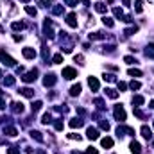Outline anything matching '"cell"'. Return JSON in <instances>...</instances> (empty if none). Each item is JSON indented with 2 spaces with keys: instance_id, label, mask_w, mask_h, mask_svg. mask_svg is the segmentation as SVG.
Segmentation results:
<instances>
[{
  "instance_id": "6da1fadb",
  "label": "cell",
  "mask_w": 154,
  "mask_h": 154,
  "mask_svg": "<svg viewBox=\"0 0 154 154\" xmlns=\"http://www.w3.org/2000/svg\"><path fill=\"white\" fill-rule=\"evenodd\" d=\"M0 61H2L6 66H15V65H16V61L9 56V54H6L4 50H0Z\"/></svg>"
},
{
  "instance_id": "7a4b0ae2",
  "label": "cell",
  "mask_w": 154,
  "mask_h": 154,
  "mask_svg": "<svg viewBox=\"0 0 154 154\" xmlns=\"http://www.w3.org/2000/svg\"><path fill=\"white\" fill-rule=\"evenodd\" d=\"M113 115H115V118L118 122H124L126 120V109L122 106H115V109H113Z\"/></svg>"
},
{
  "instance_id": "3957f363",
  "label": "cell",
  "mask_w": 154,
  "mask_h": 154,
  "mask_svg": "<svg viewBox=\"0 0 154 154\" xmlns=\"http://www.w3.org/2000/svg\"><path fill=\"white\" fill-rule=\"evenodd\" d=\"M36 77H38V70L34 68V70H30V72H27V74H23L22 75V79L25 81V83H34L36 81Z\"/></svg>"
},
{
  "instance_id": "277c9868",
  "label": "cell",
  "mask_w": 154,
  "mask_h": 154,
  "mask_svg": "<svg viewBox=\"0 0 154 154\" xmlns=\"http://www.w3.org/2000/svg\"><path fill=\"white\" fill-rule=\"evenodd\" d=\"M63 77H65V79H75V77H77V70L72 68V66L63 68Z\"/></svg>"
},
{
  "instance_id": "5b68a950",
  "label": "cell",
  "mask_w": 154,
  "mask_h": 154,
  "mask_svg": "<svg viewBox=\"0 0 154 154\" xmlns=\"http://www.w3.org/2000/svg\"><path fill=\"white\" fill-rule=\"evenodd\" d=\"M56 81H57V79H56V75H54V74H47V75H45V79H43V84L48 88V86H54V84H56Z\"/></svg>"
},
{
  "instance_id": "8992f818",
  "label": "cell",
  "mask_w": 154,
  "mask_h": 154,
  "mask_svg": "<svg viewBox=\"0 0 154 154\" xmlns=\"http://www.w3.org/2000/svg\"><path fill=\"white\" fill-rule=\"evenodd\" d=\"M88 86L91 88V91H99V79L97 77H88Z\"/></svg>"
},
{
  "instance_id": "52a82bcc",
  "label": "cell",
  "mask_w": 154,
  "mask_h": 154,
  "mask_svg": "<svg viewBox=\"0 0 154 154\" xmlns=\"http://www.w3.org/2000/svg\"><path fill=\"white\" fill-rule=\"evenodd\" d=\"M86 136H88V140H97V138H99V129L88 127V129H86Z\"/></svg>"
},
{
  "instance_id": "ba28073f",
  "label": "cell",
  "mask_w": 154,
  "mask_h": 154,
  "mask_svg": "<svg viewBox=\"0 0 154 154\" xmlns=\"http://www.w3.org/2000/svg\"><path fill=\"white\" fill-rule=\"evenodd\" d=\"M66 23H68L72 29L77 27V16H75V13H70V15L66 16Z\"/></svg>"
},
{
  "instance_id": "9c48e42d",
  "label": "cell",
  "mask_w": 154,
  "mask_h": 154,
  "mask_svg": "<svg viewBox=\"0 0 154 154\" xmlns=\"http://www.w3.org/2000/svg\"><path fill=\"white\" fill-rule=\"evenodd\" d=\"M23 57H25V59H34V57H36V50L30 48V47H25V48H23Z\"/></svg>"
},
{
  "instance_id": "30bf717a",
  "label": "cell",
  "mask_w": 154,
  "mask_h": 154,
  "mask_svg": "<svg viewBox=\"0 0 154 154\" xmlns=\"http://www.w3.org/2000/svg\"><path fill=\"white\" fill-rule=\"evenodd\" d=\"M129 149H131L133 154H142V147H140V143H138V142H131Z\"/></svg>"
},
{
  "instance_id": "8fae6325",
  "label": "cell",
  "mask_w": 154,
  "mask_h": 154,
  "mask_svg": "<svg viewBox=\"0 0 154 154\" xmlns=\"http://www.w3.org/2000/svg\"><path fill=\"white\" fill-rule=\"evenodd\" d=\"M142 136L145 138V140H151V138H152V131H151V127L143 126V127H142Z\"/></svg>"
},
{
  "instance_id": "7c38bea8",
  "label": "cell",
  "mask_w": 154,
  "mask_h": 154,
  "mask_svg": "<svg viewBox=\"0 0 154 154\" xmlns=\"http://www.w3.org/2000/svg\"><path fill=\"white\" fill-rule=\"evenodd\" d=\"M20 95L30 99V97H34V90H30V88H22V90H20Z\"/></svg>"
},
{
  "instance_id": "4fadbf2b",
  "label": "cell",
  "mask_w": 154,
  "mask_h": 154,
  "mask_svg": "<svg viewBox=\"0 0 154 154\" xmlns=\"http://www.w3.org/2000/svg\"><path fill=\"white\" fill-rule=\"evenodd\" d=\"M100 145L104 147V149H109V147H113V140H111L109 136H106V138L100 140Z\"/></svg>"
},
{
  "instance_id": "5bb4252c",
  "label": "cell",
  "mask_w": 154,
  "mask_h": 154,
  "mask_svg": "<svg viewBox=\"0 0 154 154\" xmlns=\"http://www.w3.org/2000/svg\"><path fill=\"white\" fill-rule=\"evenodd\" d=\"M83 124H84V122L81 120V118H72V120H70V127H72V129H75V127L79 129V127L83 126Z\"/></svg>"
},
{
  "instance_id": "9a60e30c",
  "label": "cell",
  "mask_w": 154,
  "mask_h": 154,
  "mask_svg": "<svg viewBox=\"0 0 154 154\" xmlns=\"http://www.w3.org/2000/svg\"><path fill=\"white\" fill-rule=\"evenodd\" d=\"M81 90H83V88H81V84H74V86L70 88V95H72V97H77V95L81 93Z\"/></svg>"
},
{
  "instance_id": "2e32d148",
  "label": "cell",
  "mask_w": 154,
  "mask_h": 154,
  "mask_svg": "<svg viewBox=\"0 0 154 154\" xmlns=\"http://www.w3.org/2000/svg\"><path fill=\"white\" fill-rule=\"evenodd\" d=\"M143 102H145V99H143L142 95H136V97H133V104H135V108H138V106H142Z\"/></svg>"
},
{
  "instance_id": "e0dca14e",
  "label": "cell",
  "mask_w": 154,
  "mask_h": 154,
  "mask_svg": "<svg viewBox=\"0 0 154 154\" xmlns=\"http://www.w3.org/2000/svg\"><path fill=\"white\" fill-rule=\"evenodd\" d=\"M113 15H115V18H120V20H124V16H126L120 7H113Z\"/></svg>"
},
{
  "instance_id": "ac0fdd59",
  "label": "cell",
  "mask_w": 154,
  "mask_h": 154,
  "mask_svg": "<svg viewBox=\"0 0 154 154\" xmlns=\"http://www.w3.org/2000/svg\"><path fill=\"white\" fill-rule=\"evenodd\" d=\"M41 106H43V102H41V100H36V102H32L30 109H32V113H38L39 109H41Z\"/></svg>"
},
{
  "instance_id": "d6986e66",
  "label": "cell",
  "mask_w": 154,
  "mask_h": 154,
  "mask_svg": "<svg viewBox=\"0 0 154 154\" xmlns=\"http://www.w3.org/2000/svg\"><path fill=\"white\" fill-rule=\"evenodd\" d=\"M106 95H108L109 99H118V91L113 90V88H108V90H106Z\"/></svg>"
},
{
  "instance_id": "ffe728a7",
  "label": "cell",
  "mask_w": 154,
  "mask_h": 154,
  "mask_svg": "<svg viewBox=\"0 0 154 154\" xmlns=\"http://www.w3.org/2000/svg\"><path fill=\"white\" fill-rule=\"evenodd\" d=\"M127 74H129L131 77H140V75H142V70H138V68H129Z\"/></svg>"
},
{
  "instance_id": "44dd1931",
  "label": "cell",
  "mask_w": 154,
  "mask_h": 154,
  "mask_svg": "<svg viewBox=\"0 0 154 154\" xmlns=\"http://www.w3.org/2000/svg\"><path fill=\"white\" fill-rule=\"evenodd\" d=\"M4 135H7V136H16L18 131H16L15 127H6V129H4Z\"/></svg>"
},
{
  "instance_id": "7402d4cb",
  "label": "cell",
  "mask_w": 154,
  "mask_h": 154,
  "mask_svg": "<svg viewBox=\"0 0 154 154\" xmlns=\"http://www.w3.org/2000/svg\"><path fill=\"white\" fill-rule=\"evenodd\" d=\"M95 11L100 13V15H104V13H106V6L102 4V2H97V4H95Z\"/></svg>"
},
{
  "instance_id": "603a6c76",
  "label": "cell",
  "mask_w": 154,
  "mask_h": 154,
  "mask_svg": "<svg viewBox=\"0 0 154 154\" xmlns=\"http://www.w3.org/2000/svg\"><path fill=\"white\" fill-rule=\"evenodd\" d=\"M15 83H16V81H15L13 75H7V77L4 79V84H6V86H15Z\"/></svg>"
},
{
  "instance_id": "cb8c5ba5",
  "label": "cell",
  "mask_w": 154,
  "mask_h": 154,
  "mask_svg": "<svg viewBox=\"0 0 154 154\" xmlns=\"http://www.w3.org/2000/svg\"><path fill=\"white\" fill-rule=\"evenodd\" d=\"M54 127H56V131H63V127H65V124H63V118H57V120L54 122Z\"/></svg>"
},
{
  "instance_id": "d4e9b609",
  "label": "cell",
  "mask_w": 154,
  "mask_h": 154,
  "mask_svg": "<svg viewBox=\"0 0 154 154\" xmlns=\"http://www.w3.org/2000/svg\"><path fill=\"white\" fill-rule=\"evenodd\" d=\"M145 56H147V57H154V45H152V43L147 45V48H145Z\"/></svg>"
},
{
  "instance_id": "484cf974",
  "label": "cell",
  "mask_w": 154,
  "mask_h": 154,
  "mask_svg": "<svg viewBox=\"0 0 154 154\" xmlns=\"http://www.w3.org/2000/svg\"><path fill=\"white\" fill-rule=\"evenodd\" d=\"M30 136H32L34 140H38V142H43V136H41L39 131H30Z\"/></svg>"
},
{
  "instance_id": "4316f807",
  "label": "cell",
  "mask_w": 154,
  "mask_h": 154,
  "mask_svg": "<svg viewBox=\"0 0 154 154\" xmlns=\"http://www.w3.org/2000/svg\"><path fill=\"white\" fill-rule=\"evenodd\" d=\"M102 22H104V25H106V27H113V25H115L113 18H109V16H104V18H102Z\"/></svg>"
},
{
  "instance_id": "83f0119b",
  "label": "cell",
  "mask_w": 154,
  "mask_h": 154,
  "mask_svg": "<svg viewBox=\"0 0 154 154\" xmlns=\"http://www.w3.org/2000/svg\"><path fill=\"white\" fill-rule=\"evenodd\" d=\"M129 88H131V90H140V88H142V83H140V81H131V83H129Z\"/></svg>"
},
{
  "instance_id": "f1b7e54d",
  "label": "cell",
  "mask_w": 154,
  "mask_h": 154,
  "mask_svg": "<svg viewBox=\"0 0 154 154\" xmlns=\"http://www.w3.org/2000/svg\"><path fill=\"white\" fill-rule=\"evenodd\" d=\"M25 11H27V15H30V16H36V7H32V6H25Z\"/></svg>"
},
{
  "instance_id": "f546056e",
  "label": "cell",
  "mask_w": 154,
  "mask_h": 154,
  "mask_svg": "<svg viewBox=\"0 0 154 154\" xmlns=\"http://www.w3.org/2000/svg\"><path fill=\"white\" fill-rule=\"evenodd\" d=\"M63 9H65V6H54L52 7V13L54 15H63Z\"/></svg>"
},
{
  "instance_id": "4dcf8cb0",
  "label": "cell",
  "mask_w": 154,
  "mask_h": 154,
  "mask_svg": "<svg viewBox=\"0 0 154 154\" xmlns=\"http://www.w3.org/2000/svg\"><path fill=\"white\" fill-rule=\"evenodd\" d=\"M11 27H13L15 30H22V29L25 27V23H23V22H13V25H11Z\"/></svg>"
},
{
  "instance_id": "1f68e13d",
  "label": "cell",
  "mask_w": 154,
  "mask_h": 154,
  "mask_svg": "<svg viewBox=\"0 0 154 154\" xmlns=\"http://www.w3.org/2000/svg\"><path fill=\"white\" fill-rule=\"evenodd\" d=\"M41 122H43V124H50V122H52V115H50V113H45Z\"/></svg>"
},
{
  "instance_id": "d6a6232c",
  "label": "cell",
  "mask_w": 154,
  "mask_h": 154,
  "mask_svg": "<svg viewBox=\"0 0 154 154\" xmlns=\"http://www.w3.org/2000/svg\"><path fill=\"white\" fill-rule=\"evenodd\" d=\"M52 63H54V65H59V63H63V56H61V54H56V56L52 57Z\"/></svg>"
},
{
  "instance_id": "836d02e7",
  "label": "cell",
  "mask_w": 154,
  "mask_h": 154,
  "mask_svg": "<svg viewBox=\"0 0 154 154\" xmlns=\"http://www.w3.org/2000/svg\"><path fill=\"white\" fill-rule=\"evenodd\" d=\"M13 109L16 113H22L23 111V104H22V102H16V104H13Z\"/></svg>"
},
{
  "instance_id": "e575fe53",
  "label": "cell",
  "mask_w": 154,
  "mask_h": 154,
  "mask_svg": "<svg viewBox=\"0 0 154 154\" xmlns=\"http://www.w3.org/2000/svg\"><path fill=\"white\" fill-rule=\"evenodd\" d=\"M115 77H117V75H113V74H104V79L108 81V83H115V81H117Z\"/></svg>"
},
{
  "instance_id": "d590c367",
  "label": "cell",
  "mask_w": 154,
  "mask_h": 154,
  "mask_svg": "<svg viewBox=\"0 0 154 154\" xmlns=\"http://www.w3.org/2000/svg\"><path fill=\"white\" fill-rule=\"evenodd\" d=\"M104 38V34L102 32H93V34H90V39H102Z\"/></svg>"
},
{
  "instance_id": "8d00e7d4",
  "label": "cell",
  "mask_w": 154,
  "mask_h": 154,
  "mask_svg": "<svg viewBox=\"0 0 154 154\" xmlns=\"http://www.w3.org/2000/svg\"><path fill=\"white\" fill-rule=\"evenodd\" d=\"M124 61H126L127 65H135V63H136V59L133 57V56H126V57H124Z\"/></svg>"
},
{
  "instance_id": "74e56055",
  "label": "cell",
  "mask_w": 154,
  "mask_h": 154,
  "mask_svg": "<svg viewBox=\"0 0 154 154\" xmlns=\"http://www.w3.org/2000/svg\"><path fill=\"white\" fill-rule=\"evenodd\" d=\"M135 9H136V13H142V11H143V7H142V2H140V0H136V2H135Z\"/></svg>"
},
{
  "instance_id": "f35d334b",
  "label": "cell",
  "mask_w": 154,
  "mask_h": 154,
  "mask_svg": "<svg viewBox=\"0 0 154 154\" xmlns=\"http://www.w3.org/2000/svg\"><path fill=\"white\" fill-rule=\"evenodd\" d=\"M36 2L41 6V7H48L50 6V0H36Z\"/></svg>"
},
{
  "instance_id": "ab89813d",
  "label": "cell",
  "mask_w": 154,
  "mask_h": 154,
  "mask_svg": "<svg viewBox=\"0 0 154 154\" xmlns=\"http://www.w3.org/2000/svg\"><path fill=\"white\" fill-rule=\"evenodd\" d=\"M136 30H138V27H129V29H126V34H127V36H131V34H135Z\"/></svg>"
},
{
  "instance_id": "60d3db41",
  "label": "cell",
  "mask_w": 154,
  "mask_h": 154,
  "mask_svg": "<svg viewBox=\"0 0 154 154\" xmlns=\"http://www.w3.org/2000/svg\"><path fill=\"white\" fill-rule=\"evenodd\" d=\"M7 154H20V149H18V147H9Z\"/></svg>"
},
{
  "instance_id": "b9f144b4",
  "label": "cell",
  "mask_w": 154,
  "mask_h": 154,
  "mask_svg": "<svg viewBox=\"0 0 154 154\" xmlns=\"http://www.w3.org/2000/svg\"><path fill=\"white\" fill-rule=\"evenodd\" d=\"M100 129H104V131H108V129H109V124H108L106 120H102V122H100Z\"/></svg>"
},
{
  "instance_id": "7bdbcfd3",
  "label": "cell",
  "mask_w": 154,
  "mask_h": 154,
  "mask_svg": "<svg viewBox=\"0 0 154 154\" xmlns=\"http://www.w3.org/2000/svg\"><path fill=\"white\" fill-rule=\"evenodd\" d=\"M133 111H135V115H136L138 118H143V117H145V115H143V113H142V111H140L138 108H135V109H133Z\"/></svg>"
},
{
  "instance_id": "ee69618b",
  "label": "cell",
  "mask_w": 154,
  "mask_h": 154,
  "mask_svg": "<svg viewBox=\"0 0 154 154\" xmlns=\"http://www.w3.org/2000/svg\"><path fill=\"white\" fill-rule=\"evenodd\" d=\"M118 90H120V91H126V90H127V84H126V83H120V81H118Z\"/></svg>"
},
{
  "instance_id": "f6af8a7d",
  "label": "cell",
  "mask_w": 154,
  "mask_h": 154,
  "mask_svg": "<svg viewBox=\"0 0 154 154\" xmlns=\"http://www.w3.org/2000/svg\"><path fill=\"white\" fill-rule=\"evenodd\" d=\"M6 106V102H4V93H2V90H0V109H2Z\"/></svg>"
},
{
  "instance_id": "bcb514c9",
  "label": "cell",
  "mask_w": 154,
  "mask_h": 154,
  "mask_svg": "<svg viewBox=\"0 0 154 154\" xmlns=\"http://www.w3.org/2000/svg\"><path fill=\"white\" fill-rule=\"evenodd\" d=\"M95 104L102 109V108H104V100H102V99H95Z\"/></svg>"
},
{
  "instance_id": "7dc6e473",
  "label": "cell",
  "mask_w": 154,
  "mask_h": 154,
  "mask_svg": "<svg viewBox=\"0 0 154 154\" xmlns=\"http://www.w3.org/2000/svg\"><path fill=\"white\" fill-rule=\"evenodd\" d=\"M65 4H66V6H72V7H74V6H77V0H65Z\"/></svg>"
},
{
  "instance_id": "c3c4849f",
  "label": "cell",
  "mask_w": 154,
  "mask_h": 154,
  "mask_svg": "<svg viewBox=\"0 0 154 154\" xmlns=\"http://www.w3.org/2000/svg\"><path fill=\"white\" fill-rule=\"evenodd\" d=\"M86 154H99V151H97V149H93V147H90V149L86 151Z\"/></svg>"
},
{
  "instance_id": "681fc988",
  "label": "cell",
  "mask_w": 154,
  "mask_h": 154,
  "mask_svg": "<svg viewBox=\"0 0 154 154\" xmlns=\"http://www.w3.org/2000/svg\"><path fill=\"white\" fill-rule=\"evenodd\" d=\"M74 59L77 61V63H81V65H83V61H84V57H83V56H81V54H79V56H75Z\"/></svg>"
},
{
  "instance_id": "f907efd6",
  "label": "cell",
  "mask_w": 154,
  "mask_h": 154,
  "mask_svg": "<svg viewBox=\"0 0 154 154\" xmlns=\"http://www.w3.org/2000/svg\"><path fill=\"white\" fill-rule=\"evenodd\" d=\"M68 138H70V140H77V142L81 140V136H79V135H68Z\"/></svg>"
},
{
  "instance_id": "816d5d0a",
  "label": "cell",
  "mask_w": 154,
  "mask_h": 154,
  "mask_svg": "<svg viewBox=\"0 0 154 154\" xmlns=\"http://www.w3.org/2000/svg\"><path fill=\"white\" fill-rule=\"evenodd\" d=\"M122 2H124V6H129V4H131V0H122Z\"/></svg>"
},
{
  "instance_id": "f5cc1de1",
  "label": "cell",
  "mask_w": 154,
  "mask_h": 154,
  "mask_svg": "<svg viewBox=\"0 0 154 154\" xmlns=\"http://www.w3.org/2000/svg\"><path fill=\"white\" fill-rule=\"evenodd\" d=\"M36 154H47V152H45V151H43V149H39V151H38V152H36Z\"/></svg>"
},
{
  "instance_id": "db71d44e",
  "label": "cell",
  "mask_w": 154,
  "mask_h": 154,
  "mask_svg": "<svg viewBox=\"0 0 154 154\" xmlns=\"http://www.w3.org/2000/svg\"><path fill=\"white\" fill-rule=\"evenodd\" d=\"M20 2H23V4H29V0H20Z\"/></svg>"
},
{
  "instance_id": "11a10c76",
  "label": "cell",
  "mask_w": 154,
  "mask_h": 154,
  "mask_svg": "<svg viewBox=\"0 0 154 154\" xmlns=\"http://www.w3.org/2000/svg\"><path fill=\"white\" fill-rule=\"evenodd\" d=\"M151 108H152V109H154V100H152V102H151Z\"/></svg>"
},
{
  "instance_id": "9f6ffc18",
  "label": "cell",
  "mask_w": 154,
  "mask_h": 154,
  "mask_svg": "<svg viewBox=\"0 0 154 154\" xmlns=\"http://www.w3.org/2000/svg\"><path fill=\"white\" fill-rule=\"evenodd\" d=\"M72 154H83V152H72Z\"/></svg>"
},
{
  "instance_id": "6f0895ef",
  "label": "cell",
  "mask_w": 154,
  "mask_h": 154,
  "mask_svg": "<svg viewBox=\"0 0 154 154\" xmlns=\"http://www.w3.org/2000/svg\"><path fill=\"white\" fill-rule=\"evenodd\" d=\"M0 77H2V70H0Z\"/></svg>"
},
{
  "instance_id": "680465c9",
  "label": "cell",
  "mask_w": 154,
  "mask_h": 154,
  "mask_svg": "<svg viewBox=\"0 0 154 154\" xmlns=\"http://www.w3.org/2000/svg\"><path fill=\"white\" fill-rule=\"evenodd\" d=\"M152 145H154V142H152Z\"/></svg>"
}]
</instances>
